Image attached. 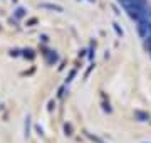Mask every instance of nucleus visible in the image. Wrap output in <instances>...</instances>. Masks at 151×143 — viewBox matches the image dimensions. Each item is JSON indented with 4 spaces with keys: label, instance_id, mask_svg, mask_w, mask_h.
Returning <instances> with one entry per match:
<instances>
[{
    "label": "nucleus",
    "instance_id": "nucleus-1",
    "mask_svg": "<svg viewBox=\"0 0 151 143\" xmlns=\"http://www.w3.org/2000/svg\"><path fill=\"white\" fill-rule=\"evenodd\" d=\"M30 135V118L27 116V121H25V136Z\"/></svg>",
    "mask_w": 151,
    "mask_h": 143
},
{
    "label": "nucleus",
    "instance_id": "nucleus-2",
    "mask_svg": "<svg viewBox=\"0 0 151 143\" xmlns=\"http://www.w3.org/2000/svg\"><path fill=\"white\" fill-rule=\"evenodd\" d=\"M17 15L22 17V15H24V10H22V9H19V10H17Z\"/></svg>",
    "mask_w": 151,
    "mask_h": 143
}]
</instances>
